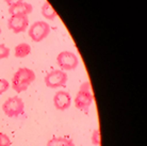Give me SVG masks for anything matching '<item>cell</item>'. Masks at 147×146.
I'll list each match as a JSON object with an SVG mask.
<instances>
[{
    "label": "cell",
    "mask_w": 147,
    "mask_h": 146,
    "mask_svg": "<svg viewBox=\"0 0 147 146\" xmlns=\"http://www.w3.org/2000/svg\"><path fill=\"white\" fill-rule=\"evenodd\" d=\"M14 55L16 58H25L31 53V46L27 43H20L14 49Z\"/></svg>",
    "instance_id": "obj_11"
},
{
    "label": "cell",
    "mask_w": 147,
    "mask_h": 146,
    "mask_svg": "<svg viewBox=\"0 0 147 146\" xmlns=\"http://www.w3.org/2000/svg\"><path fill=\"white\" fill-rule=\"evenodd\" d=\"M71 103V97L69 93L65 91H59L55 94L53 97V105L55 109L59 111H65L70 107Z\"/></svg>",
    "instance_id": "obj_8"
},
{
    "label": "cell",
    "mask_w": 147,
    "mask_h": 146,
    "mask_svg": "<svg viewBox=\"0 0 147 146\" xmlns=\"http://www.w3.org/2000/svg\"><path fill=\"white\" fill-rule=\"evenodd\" d=\"M42 15L45 18L53 20L57 17V12L55 11V9L52 7V5L48 1H46L43 5H42Z\"/></svg>",
    "instance_id": "obj_12"
},
{
    "label": "cell",
    "mask_w": 147,
    "mask_h": 146,
    "mask_svg": "<svg viewBox=\"0 0 147 146\" xmlns=\"http://www.w3.org/2000/svg\"><path fill=\"white\" fill-rule=\"evenodd\" d=\"M57 63L62 70H74L79 64V60L71 51H62L57 57Z\"/></svg>",
    "instance_id": "obj_6"
},
{
    "label": "cell",
    "mask_w": 147,
    "mask_h": 146,
    "mask_svg": "<svg viewBox=\"0 0 147 146\" xmlns=\"http://www.w3.org/2000/svg\"><path fill=\"white\" fill-rule=\"evenodd\" d=\"M45 84L50 89L64 87L67 82V74L62 70H55L45 76Z\"/></svg>",
    "instance_id": "obj_5"
},
{
    "label": "cell",
    "mask_w": 147,
    "mask_h": 146,
    "mask_svg": "<svg viewBox=\"0 0 147 146\" xmlns=\"http://www.w3.org/2000/svg\"><path fill=\"white\" fill-rule=\"evenodd\" d=\"M29 26V18L27 15H11L7 19V27L14 33H22L26 31Z\"/></svg>",
    "instance_id": "obj_7"
},
{
    "label": "cell",
    "mask_w": 147,
    "mask_h": 146,
    "mask_svg": "<svg viewBox=\"0 0 147 146\" xmlns=\"http://www.w3.org/2000/svg\"><path fill=\"white\" fill-rule=\"evenodd\" d=\"M4 114L9 117H17L25 111V103L18 96H13L7 98L2 105Z\"/></svg>",
    "instance_id": "obj_3"
},
{
    "label": "cell",
    "mask_w": 147,
    "mask_h": 146,
    "mask_svg": "<svg viewBox=\"0 0 147 146\" xmlns=\"http://www.w3.org/2000/svg\"><path fill=\"white\" fill-rule=\"evenodd\" d=\"M9 55H10V48H7L3 44H0V60L7 58Z\"/></svg>",
    "instance_id": "obj_15"
},
{
    "label": "cell",
    "mask_w": 147,
    "mask_h": 146,
    "mask_svg": "<svg viewBox=\"0 0 147 146\" xmlns=\"http://www.w3.org/2000/svg\"><path fill=\"white\" fill-rule=\"evenodd\" d=\"M35 80V73L30 68L22 67L13 75L12 88L15 92L22 93L27 91L29 85Z\"/></svg>",
    "instance_id": "obj_1"
},
{
    "label": "cell",
    "mask_w": 147,
    "mask_h": 146,
    "mask_svg": "<svg viewBox=\"0 0 147 146\" xmlns=\"http://www.w3.org/2000/svg\"><path fill=\"white\" fill-rule=\"evenodd\" d=\"M32 10H33L32 5L26 1L9 7V13L11 15H27L28 16L32 12Z\"/></svg>",
    "instance_id": "obj_9"
},
{
    "label": "cell",
    "mask_w": 147,
    "mask_h": 146,
    "mask_svg": "<svg viewBox=\"0 0 147 146\" xmlns=\"http://www.w3.org/2000/svg\"><path fill=\"white\" fill-rule=\"evenodd\" d=\"M4 1H5V3H7L9 7H11V5L19 3V2H22V1H25V0H4Z\"/></svg>",
    "instance_id": "obj_17"
},
{
    "label": "cell",
    "mask_w": 147,
    "mask_h": 146,
    "mask_svg": "<svg viewBox=\"0 0 147 146\" xmlns=\"http://www.w3.org/2000/svg\"><path fill=\"white\" fill-rule=\"evenodd\" d=\"M0 146H11V140L5 133L0 132Z\"/></svg>",
    "instance_id": "obj_14"
},
{
    "label": "cell",
    "mask_w": 147,
    "mask_h": 146,
    "mask_svg": "<svg viewBox=\"0 0 147 146\" xmlns=\"http://www.w3.org/2000/svg\"><path fill=\"white\" fill-rule=\"evenodd\" d=\"M10 88V83L7 79H0V95L7 92Z\"/></svg>",
    "instance_id": "obj_16"
},
{
    "label": "cell",
    "mask_w": 147,
    "mask_h": 146,
    "mask_svg": "<svg viewBox=\"0 0 147 146\" xmlns=\"http://www.w3.org/2000/svg\"><path fill=\"white\" fill-rule=\"evenodd\" d=\"M47 146H75V143L66 137H55L48 141Z\"/></svg>",
    "instance_id": "obj_10"
},
{
    "label": "cell",
    "mask_w": 147,
    "mask_h": 146,
    "mask_svg": "<svg viewBox=\"0 0 147 146\" xmlns=\"http://www.w3.org/2000/svg\"><path fill=\"white\" fill-rule=\"evenodd\" d=\"M49 33H50V26L47 22H42V20L35 22L29 29L30 39L35 43L45 40L49 35Z\"/></svg>",
    "instance_id": "obj_4"
},
{
    "label": "cell",
    "mask_w": 147,
    "mask_h": 146,
    "mask_svg": "<svg viewBox=\"0 0 147 146\" xmlns=\"http://www.w3.org/2000/svg\"><path fill=\"white\" fill-rule=\"evenodd\" d=\"M94 101V95L91 88V83L88 81H85L81 84L80 90L76 95L75 98V106L78 110H80L84 113H88V109Z\"/></svg>",
    "instance_id": "obj_2"
},
{
    "label": "cell",
    "mask_w": 147,
    "mask_h": 146,
    "mask_svg": "<svg viewBox=\"0 0 147 146\" xmlns=\"http://www.w3.org/2000/svg\"><path fill=\"white\" fill-rule=\"evenodd\" d=\"M0 34H1V28H0Z\"/></svg>",
    "instance_id": "obj_18"
},
{
    "label": "cell",
    "mask_w": 147,
    "mask_h": 146,
    "mask_svg": "<svg viewBox=\"0 0 147 146\" xmlns=\"http://www.w3.org/2000/svg\"><path fill=\"white\" fill-rule=\"evenodd\" d=\"M92 143L96 146L100 145V132L98 129H95L92 133Z\"/></svg>",
    "instance_id": "obj_13"
}]
</instances>
